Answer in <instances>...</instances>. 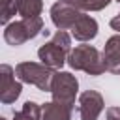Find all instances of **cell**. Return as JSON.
Returning <instances> with one entry per match:
<instances>
[{"mask_svg":"<svg viewBox=\"0 0 120 120\" xmlns=\"http://www.w3.org/2000/svg\"><path fill=\"white\" fill-rule=\"evenodd\" d=\"M66 4H77L81 8H90V9H99L109 4V0H64Z\"/></svg>","mask_w":120,"mask_h":120,"instance_id":"cell-10","label":"cell"},{"mask_svg":"<svg viewBox=\"0 0 120 120\" xmlns=\"http://www.w3.org/2000/svg\"><path fill=\"white\" fill-rule=\"evenodd\" d=\"M98 51L94 49V47H88V45H82V47H79V49H75V52L71 54V58H69V64L73 66V68H81V69H84V62H90L92 64V68L96 69V75L98 73H101L105 68H101V66H96L98 64Z\"/></svg>","mask_w":120,"mask_h":120,"instance_id":"cell-4","label":"cell"},{"mask_svg":"<svg viewBox=\"0 0 120 120\" xmlns=\"http://www.w3.org/2000/svg\"><path fill=\"white\" fill-rule=\"evenodd\" d=\"M111 26H112L114 30H118V32H120V13H118V15L111 21Z\"/></svg>","mask_w":120,"mask_h":120,"instance_id":"cell-11","label":"cell"},{"mask_svg":"<svg viewBox=\"0 0 120 120\" xmlns=\"http://www.w3.org/2000/svg\"><path fill=\"white\" fill-rule=\"evenodd\" d=\"M79 17H81V13H77L71 8H68L66 2H62V4L58 2V4L52 6V21L60 28H66V26H71L73 28V24L77 22Z\"/></svg>","mask_w":120,"mask_h":120,"instance_id":"cell-5","label":"cell"},{"mask_svg":"<svg viewBox=\"0 0 120 120\" xmlns=\"http://www.w3.org/2000/svg\"><path fill=\"white\" fill-rule=\"evenodd\" d=\"M17 8L19 11L24 15V17H36V13L39 11L41 8V2L39 0H17Z\"/></svg>","mask_w":120,"mask_h":120,"instance_id":"cell-9","label":"cell"},{"mask_svg":"<svg viewBox=\"0 0 120 120\" xmlns=\"http://www.w3.org/2000/svg\"><path fill=\"white\" fill-rule=\"evenodd\" d=\"M17 75L22 79V81H28V82H34L38 84L41 90H49V81H51V71L45 69V68H39L36 64H19L17 66Z\"/></svg>","mask_w":120,"mask_h":120,"instance_id":"cell-3","label":"cell"},{"mask_svg":"<svg viewBox=\"0 0 120 120\" xmlns=\"http://www.w3.org/2000/svg\"><path fill=\"white\" fill-rule=\"evenodd\" d=\"M39 28H41V21H39L38 17H34L30 22L24 21V22H15V24H11V26L6 30L4 38H6L11 45H19V43L34 38Z\"/></svg>","mask_w":120,"mask_h":120,"instance_id":"cell-2","label":"cell"},{"mask_svg":"<svg viewBox=\"0 0 120 120\" xmlns=\"http://www.w3.org/2000/svg\"><path fill=\"white\" fill-rule=\"evenodd\" d=\"M69 105L47 103L43 107V120H69Z\"/></svg>","mask_w":120,"mask_h":120,"instance_id":"cell-7","label":"cell"},{"mask_svg":"<svg viewBox=\"0 0 120 120\" xmlns=\"http://www.w3.org/2000/svg\"><path fill=\"white\" fill-rule=\"evenodd\" d=\"M98 32V24L94 19L86 17V15H81L77 19V22L73 24V36L77 39H92Z\"/></svg>","mask_w":120,"mask_h":120,"instance_id":"cell-6","label":"cell"},{"mask_svg":"<svg viewBox=\"0 0 120 120\" xmlns=\"http://www.w3.org/2000/svg\"><path fill=\"white\" fill-rule=\"evenodd\" d=\"M103 56H105V66L109 69L112 68V62H120V36H114L107 41Z\"/></svg>","mask_w":120,"mask_h":120,"instance_id":"cell-8","label":"cell"},{"mask_svg":"<svg viewBox=\"0 0 120 120\" xmlns=\"http://www.w3.org/2000/svg\"><path fill=\"white\" fill-rule=\"evenodd\" d=\"M68 49H69V38L64 32H58L52 38V41H49L45 47L39 49V58L47 66H62Z\"/></svg>","mask_w":120,"mask_h":120,"instance_id":"cell-1","label":"cell"}]
</instances>
